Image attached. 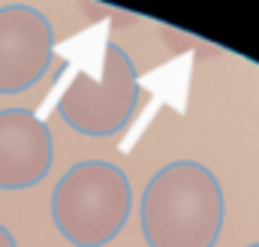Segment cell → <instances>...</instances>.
<instances>
[{
	"mask_svg": "<svg viewBox=\"0 0 259 247\" xmlns=\"http://www.w3.org/2000/svg\"><path fill=\"white\" fill-rule=\"evenodd\" d=\"M142 235L148 247H214L226 220L223 187L196 160H175L142 193Z\"/></svg>",
	"mask_w": 259,
	"mask_h": 247,
	"instance_id": "cell-1",
	"label": "cell"
},
{
	"mask_svg": "<svg viewBox=\"0 0 259 247\" xmlns=\"http://www.w3.org/2000/svg\"><path fill=\"white\" fill-rule=\"evenodd\" d=\"M133 187L127 172L109 160L69 166L52 190V220L72 247H106L127 226Z\"/></svg>",
	"mask_w": 259,
	"mask_h": 247,
	"instance_id": "cell-2",
	"label": "cell"
},
{
	"mask_svg": "<svg viewBox=\"0 0 259 247\" xmlns=\"http://www.w3.org/2000/svg\"><path fill=\"white\" fill-rule=\"evenodd\" d=\"M142 100L136 63L118 43L106 46L100 78L78 72L58 103L61 121L91 139L118 136L136 115Z\"/></svg>",
	"mask_w": 259,
	"mask_h": 247,
	"instance_id": "cell-3",
	"label": "cell"
},
{
	"mask_svg": "<svg viewBox=\"0 0 259 247\" xmlns=\"http://www.w3.org/2000/svg\"><path fill=\"white\" fill-rule=\"evenodd\" d=\"M55 61V27L46 12L9 3L0 6V94L30 91Z\"/></svg>",
	"mask_w": 259,
	"mask_h": 247,
	"instance_id": "cell-4",
	"label": "cell"
},
{
	"mask_svg": "<svg viewBox=\"0 0 259 247\" xmlns=\"http://www.w3.org/2000/svg\"><path fill=\"white\" fill-rule=\"evenodd\" d=\"M55 139L30 109H0V190H30L52 172Z\"/></svg>",
	"mask_w": 259,
	"mask_h": 247,
	"instance_id": "cell-5",
	"label": "cell"
},
{
	"mask_svg": "<svg viewBox=\"0 0 259 247\" xmlns=\"http://www.w3.org/2000/svg\"><path fill=\"white\" fill-rule=\"evenodd\" d=\"M0 247H18L15 244V238H12V232H9L3 223H0Z\"/></svg>",
	"mask_w": 259,
	"mask_h": 247,
	"instance_id": "cell-6",
	"label": "cell"
},
{
	"mask_svg": "<svg viewBox=\"0 0 259 247\" xmlns=\"http://www.w3.org/2000/svg\"><path fill=\"white\" fill-rule=\"evenodd\" d=\"M247 247H259V241H253V244H247Z\"/></svg>",
	"mask_w": 259,
	"mask_h": 247,
	"instance_id": "cell-7",
	"label": "cell"
}]
</instances>
